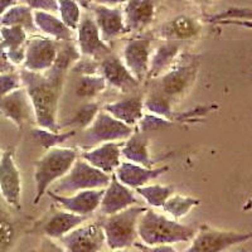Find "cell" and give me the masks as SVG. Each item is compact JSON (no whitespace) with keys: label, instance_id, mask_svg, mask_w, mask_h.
I'll return each mask as SVG.
<instances>
[{"label":"cell","instance_id":"cell-38","mask_svg":"<svg viewBox=\"0 0 252 252\" xmlns=\"http://www.w3.org/2000/svg\"><path fill=\"white\" fill-rule=\"evenodd\" d=\"M58 14L63 23L76 32L82 18L81 8L76 0H58Z\"/></svg>","mask_w":252,"mask_h":252},{"label":"cell","instance_id":"cell-29","mask_svg":"<svg viewBox=\"0 0 252 252\" xmlns=\"http://www.w3.org/2000/svg\"><path fill=\"white\" fill-rule=\"evenodd\" d=\"M34 23L39 33L56 42L75 40V32L71 31L53 13L34 12Z\"/></svg>","mask_w":252,"mask_h":252},{"label":"cell","instance_id":"cell-16","mask_svg":"<svg viewBox=\"0 0 252 252\" xmlns=\"http://www.w3.org/2000/svg\"><path fill=\"white\" fill-rule=\"evenodd\" d=\"M150 39L148 38H132L125 43L123 49V62L139 82L148 77L150 64Z\"/></svg>","mask_w":252,"mask_h":252},{"label":"cell","instance_id":"cell-20","mask_svg":"<svg viewBox=\"0 0 252 252\" xmlns=\"http://www.w3.org/2000/svg\"><path fill=\"white\" fill-rule=\"evenodd\" d=\"M138 203V198L135 197L131 189L120 183L118 178L112 174L109 186L103 190L100 203L101 213L103 216H111Z\"/></svg>","mask_w":252,"mask_h":252},{"label":"cell","instance_id":"cell-51","mask_svg":"<svg viewBox=\"0 0 252 252\" xmlns=\"http://www.w3.org/2000/svg\"><path fill=\"white\" fill-rule=\"evenodd\" d=\"M240 252H249V251H246V250H242V251H240Z\"/></svg>","mask_w":252,"mask_h":252},{"label":"cell","instance_id":"cell-17","mask_svg":"<svg viewBox=\"0 0 252 252\" xmlns=\"http://www.w3.org/2000/svg\"><path fill=\"white\" fill-rule=\"evenodd\" d=\"M203 32V24L190 15H177L173 19L161 24L158 29L157 34L165 42H184V40H195L201 37Z\"/></svg>","mask_w":252,"mask_h":252},{"label":"cell","instance_id":"cell-10","mask_svg":"<svg viewBox=\"0 0 252 252\" xmlns=\"http://www.w3.org/2000/svg\"><path fill=\"white\" fill-rule=\"evenodd\" d=\"M0 197L10 208L22 209V177L13 150L0 155Z\"/></svg>","mask_w":252,"mask_h":252},{"label":"cell","instance_id":"cell-5","mask_svg":"<svg viewBox=\"0 0 252 252\" xmlns=\"http://www.w3.org/2000/svg\"><path fill=\"white\" fill-rule=\"evenodd\" d=\"M145 211L146 207H138L136 204L115 215L105 216V218L98 220L107 246L111 250H120L135 245L138 238L139 220Z\"/></svg>","mask_w":252,"mask_h":252},{"label":"cell","instance_id":"cell-32","mask_svg":"<svg viewBox=\"0 0 252 252\" xmlns=\"http://www.w3.org/2000/svg\"><path fill=\"white\" fill-rule=\"evenodd\" d=\"M199 204H201V201L198 198L192 197V195L172 194L161 208L173 220H178L186 217L193 208H195Z\"/></svg>","mask_w":252,"mask_h":252},{"label":"cell","instance_id":"cell-11","mask_svg":"<svg viewBox=\"0 0 252 252\" xmlns=\"http://www.w3.org/2000/svg\"><path fill=\"white\" fill-rule=\"evenodd\" d=\"M87 218H89L87 216L75 215L67 212L64 209L62 211L53 209L46 217L40 218L33 226H31V229L27 233H38L52 240H61L63 236L71 232L72 229L85 223Z\"/></svg>","mask_w":252,"mask_h":252},{"label":"cell","instance_id":"cell-13","mask_svg":"<svg viewBox=\"0 0 252 252\" xmlns=\"http://www.w3.org/2000/svg\"><path fill=\"white\" fill-rule=\"evenodd\" d=\"M76 34V44L81 56L101 61L112 53L106 42L101 38L96 22L91 15H82Z\"/></svg>","mask_w":252,"mask_h":252},{"label":"cell","instance_id":"cell-18","mask_svg":"<svg viewBox=\"0 0 252 252\" xmlns=\"http://www.w3.org/2000/svg\"><path fill=\"white\" fill-rule=\"evenodd\" d=\"M91 9L101 38L106 43L127 33L123 9L118 6L98 5V4H94Z\"/></svg>","mask_w":252,"mask_h":252},{"label":"cell","instance_id":"cell-24","mask_svg":"<svg viewBox=\"0 0 252 252\" xmlns=\"http://www.w3.org/2000/svg\"><path fill=\"white\" fill-rule=\"evenodd\" d=\"M102 110L121 123L134 127L144 116V97L138 94H129L121 100L106 103Z\"/></svg>","mask_w":252,"mask_h":252},{"label":"cell","instance_id":"cell-36","mask_svg":"<svg viewBox=\"0 0 252 252\" xmlns=\"http://www.w3.org/2000/svg\"><path fill=\"white\" fill-rule=\"evenodd\" d=\"M106 89L107 83L101 75L81 76L77 87H76V94L80 98L91 100V98L97 97L98 94H102Z\"/></svg>","mask_w":252,"mask_h":252},{"label":"cell","instance_id":"cell-26","mask_svg":"<svg viewBox=\"0 0 252 252\" xmlns=\"http://www.w3.org/2000/svg\"><path fill=\"white\" fill-rule=\"evenodd\" d=\"M26 228V223L23 220H18L0 202V252L12 251Z\"/></svg>","mask_w":252,"mask_h":252},{"label":"cell","instance_id":"cell-37","mask_svg":"<svg viewBox=\"0 0 252 252\" xmlns=\"http://www.w3.org/2000/svg\"><path fill=\"white\" fill-rule=\"evenodd\" d=\"M100 110V103L97 102L92 101V102L83 103V105H81L80 109L72 115L69 120H67L63 125L60 126V129L61 127H66V126H80L82 129H86L94 123Z\"/></svg>","mask_w":252,"mask_h":252},{"label":"cell","instance_id":"cell-34","mask_svg":"<svg viewBox=\"0 0 252 252\" xmlns=\"http://www.w3.org/2000/svg\"><path fill=\"white\" fill-rule=\"evenodd\" d=\"M140 197H143L148 204L154 208H161L168 198L174 194V188L172 186H161V184H146L136 189Z\"/></svg>","mask_w":252,"mask_h":252},{"label":"cell","instance_id":"cell-12","mask_svg":"<svg viewBox=\"0 0 252 252\" xmlns=\"http://www.w3.org/2000/svg\"><path fill=\"white\" fill-rule=\"evenodd\" d=\"M66 252H100L105 244V233L100 222L81 224L61 238Z\"/></svg>","mask_w":252,"mask_h":252},{"label":"cell","instance_id":"cell-4","mask_svg":"<svg viewBox=\"0 0 252 252\" xmlns=\"http://www.w3.org/2000/svg\"><path fill=\"white\" fill-rule=\"evenodd\" d=\"M199 71V57L197 55H179L168 71L157 78V91L164 94L170 102H181L194 86Z\"/></svg>","mask_w":252,"mask_h":252},{"label":"cell","instance_id":"cell-15","mask_svg":"<svg viewBox=\"0 0 252 252\" xmlns=\"http://www.w3.org/2000/svg\"><path fill=\"white\" fill-rule=\"evenodd\" d=\"M103 189H87V190H80L77 193L69 195L57 194V193L48 190L47 194L58 204L62 209L67 212L75 213L80 216H87L100 208L101 199L103 195Z\"/></svg>","mask_w":252,"mask_h":252},{"label":"cell","instance_id":"cell-1","mask_svg":"<svg viewBox=\"0 0 252 252\" xmlns=\"http://www.w3.org/2000/svg\"><path fill=\"white\" fill-rule=\"evenodd\" d=\"M19 75L22 78V86L27 91L32 103L38 127L60 131L57 114L63 85L66 81V72L49 68L44 73H38L23 68Z\"/></svg>","mask_w":252,"mask_h":252},{"label":"cell","instance_id":"cell-22","mask_svg":"<svg viewBox=\"0 0 252 252\" xmlns=\"http://www.w3.org/2000/svg\"><path fill=\"white\" fill-rule=\"evenodd\" d=\"M121 141L101 144L94 149L82 152L81 158L101 172L112 175L121 164Z\"/></svg>","mask_w":252,"mask_h":252},{"label":"cell","instance_id":"cell-46","mask_svg":"<svg viewBox=\"0 0 252 252\" xmlns=\"http://www.w3.org/2000/svg\"><path fill=\"white\" fill-rule=\"evenodd\" d=\"M18 0H0V17L12 8V6L17 5Z\"/></svg>","mask_w":252,"mask_h":252},{"label":"cell","instance_id":"cell-33","mask_svg":"<svg viewBox=\"0 0 252 252\" xmlns=\"http://www.w3.org/2000/svg\"><path fill=\"white\" fill-rule=\"evenodd\" d=\"M77 134L76 130H68V131H52V130L42 129V127H34L32 130V136L39 144L44 150L53 149L66 143L67 140Z\"/></svg>","mask_w":252,"mask_h":252},{"label":"cell","instance_id":"cell-6","mask_svg":"<svg viewBox=\"0 0 252 252\" xmlns=\"http://www.w3.org/2000/svg\"><path fill=\"white\" fill-rule=\"evenodd\" d=\"M111 175L101 172L83 159H77L69 172L56 183L52 192L69 195L87 189H103L109 186Z\"/></svg>","mask_w":252,"mask_h":252},{"label":"cell","instance_id":"cell-44","mask_svg":"<svg viewBox=\"0 0 252 252\" xmlns=\"http://www.w3.org/2000/svg\"><path fill=\"white\" fill-rule=\"evenodd\" d=\"M17 68L18 67H15L12 61L9 60L4 44L0 42V73H10L17 71Z\"/></svg>","mask_w":252,"mask_h":252},{"label":"cell","instance_id":"cell-39","mask_svg":"<svg viewBox=\"0 0 252 252\" xmlns=\"http://www.w3.org/2000/svg\"><path fill=\"white\" fill-rule=\"evenodd\" d=\"M172 121L166 120V119L160 118L158 115L154 114H144L143 118L140 119V121L138 123V131L140 132H149L154 131V130H160L164 129V127H168V126L172 125Z\"/></svg>","mask_w":252,"mask_h":252},{"label":"cell","instance_id":"cell-42","mask_svg":"<svg viewBox=\"0 0 252 252\" xmlns=\"http://www.w3.org/2000/svg\"><path fill=\"white\" fill-rule=\"evenodd\" d=\"M22 4L28 6L33 12H47L57 14L58 0H18Z\"/></svg>","mask_w":252,"mask_h":252},{"label":"cell","instance_id":"cell-23","mask_svg":"<svg viewBox=\"0 0 252 252\" xmlns=\"http://www.w3.org/2000/svg\"><path fill=\"white\" fill-rule=\"evenodd\" d=\"M157 4L155 0H127L124 4L123 14L127 33L141 32L155 19Z\"/></svg>","mask_w":252,"mask_h":252},{"label":"cell","instance_id":"cell-40","mask_svg":"<svg viewBox=\"0 0 252 252\" xmlns=\"http://www.w3.org/2000/svg\"><path fill=\"white\" fill-rule=\"evenodd\" d=\"M71 71L76 72L81 76L100 75V61L96 60V58L81 56L80 60L73 64Z\"/></svg>","mask_w":252,"mask_h":252},{"label":"cell","instance_id":"cell-50","mask_svg":"<svg viewBox=\"0 0 252 252\" xmlns=\"http://www.w3.org/2000/svg\"><path fill=\"white\" fill-rule=\"evenodd\" d=\"M109 252H132V251H129V250H125V249H120V250H111V251Z\"/></svg>","mask_w":252,"mask_h":252},{"label":"cell","instance_id":"cell-7","mask_svg":"<svg viewBox=\"0 0 252 252\" xmlns=\"http://www.w3.org/2000/svg\"><path fill=\"white\" fill-rule=\"evenodd\" d=\"M134 131V127L119 121L105 110H100L94 123L83 131L80 148L86 152L101 144L121 141L129 138Z\"/></svg>","mask_w":252,"mask_h":252},{"label":"cell","instance_id":"cell-25","mask_svg":"<svg viewBox=\"0 0 252 252\" xmlns=\"http://www.w3.org/2000/svg\"><path fill=\"white\" fill-rule=\"evenodd\" d=\"M121 157L127 161L139 164V165L153 168L159 160L153 159L149 153V138L144 132L135 130L125 143L121 146Z\"/></svg>","mask_w":252,"mask_h":252},{"label":"cell","instance_id":"cell-31","mask_svg":"<svg viewBox=\"0 0 252 252\" xmlns=\"http://www.w3.org/2000/svg\"><path fill=\"white\" fill-rule=\"evenodd\" d=\"M212 24L241 26L252 28V8L249 6H231L223 12L216 13L207 19Z\"/></svg>","mask_w":252,"mask_h":252},{"label":"cell","instance_id":"cell-3","mask_svg":"<svg viewBox=\"0 0 252 252\" xmlns=\"http://www.w3.org/2000/svg\"><path fill=\"white\" fill-rule=\"evenodd\" d=\"M76 160L77 149L75 148L57 146L53 149L46 150V153L35 161V194L33 204H38L42 201V198L49 190V187L64 177Z\"/></svg>","mask_w":252,"mask_h":252},{"label":"cell","instance_id":"cell-47","mask_svg":"<svg viewBox=\"0 0 252 252\" xmlns=\"http://www.w3.org/2000/svg\"><path fill=\"white\" fill-rule=\"evenodd\" d=\"M94 4L98 5H106V6H118L121 4H125L127 0H92Z\"/></svg>","mask_w":252,"mask_h":252},{"label":"cell","instance_id":"cell-48","mask_svg":"<svg viewBox=\"0 0 252 252\" xmlns=\"http://www.w3.org/2000/svg\"><path fill=\"white\" fill-rule=\"evenodd\" d=\"M190 1H193L195 4H199V5H212L217 0H190Z\"/></svg>","mask_w":252,"mask_h":252},{"label":"cell","instance_id":"cell-27","mask_svg":"<svg viewBox=\"0 0 252 252\" xmlns=\"http://www.w3.org/2000/svg\"><path fill=\"white\" fill-rule=\"evenodd\" d=\"M1 43L4 44L9 60L15 67L23 64L26 44L29 34L20 27H0Z\"/></svg>","mask_w":252,"mask_h":252},{"label":"cell","instance_id":"cell-9","mask_svg":"<svg viewBox=\"0 0 252 252\" xmlns=\"http://www.w3.org/2000/svg\"><path fill=\"white\" fill-rule=\"evenodd\" d=\"M58 42L44 35H29L26 44L23 68L31 72L44 73L48 71L57 57Z\"/></svg>","mask_w":252,"mask_h":252},{"label":"cell","instance_id":"cell-30","mask_svg":"<svg viewBox=\"0 0 252 252\" xmlns=\"http://www.w3.org/2000/svg\"><path fill=\"white\" fill-rule=\"evenodd\" d=\"M0 27H20L29 35L38 34L34 12L24 4H17L0 17Z\"/></svg>","mask_w":252,"mask_h":252},{"label":"cell","instance_id":"cell-14","mask_svg":"<svg viewBox=\"0 0 252 252\" xmlns=\"http://www.w3.org/2000/svg\"><path fill=\"white\" fill-rule=\"evenodd\" d=\"M100 75L105 78L107 86L126 94H134L139 90V82L126 68L123 60L110 53L100 61Z\"/></svg>","mask_w":252,"mask_h":252},{"label":"cell","instance_id":"cell-8","mask_svg":"<svg viewBox=\"0 0 252 252\" xmlns=\"http://www.w3.org/2000/svg\"><path fill=\"white\" fill-rule=\"evenodd\" d=\"M252 241V231H222L208 224H202L193 237L192 244L184 252H224L229 247Z\"/></svg>","mask_w":252,"mask_h":252},{"label":"cell","instance_id":"cell-43","mask_svg":"<svg viewBox=\"0 0 252 252\" xmlns=\"http://www.w3.org/2000/svg\"><path fill=\"white\" fill-rule=\"evenodd\" d=\"M29 252H66V251H64L63 246H61L60 244L55 242L52 238H48L46 237V236H43V237L40 238L39 245H38L35 249L31 250Z\"/></svg>","mask_w":252,"mask_h":252},{"label":"cell","instance_id":"cell-52","mask_svg":"<svg viewBox=\"0 0 252 252\" xmlns=\"http://www.w3.org/2000/svg\"><path fill=\"white\" fill-rule=\"evenodd\" d=\"M0 42H1V35H0Z\"/></svg>","mask_w":252,"mask_h":252},{"label":"cell","instance_id":"cell-41","mask_svg":"<svg viewBox=\"0 0 252 252\" xmlns=\"http://www.w3.org/2000/svg\"><path fill=\"white\" fill-rule=\"evenodd\" d=\"M20 87L23 86H22V78H20L19 72L0 73V100Z\"/></svg>","mask_w":252,"mask_h":252},{"label":"cell","instance_id":"cell-21","mask_svg":"<svg viewBox=\"0 0 252 252\" xmlns=\"http://www.w3.org/2000/svg\"><path fill=\"white\" fill-rule=\"evenodd\" d=\"M0 115L12 121L19 130L23 129L26 124L31 121L34 114L24 87L15 90L0 100Z\"/></svg>","mask_w":252,"mask_h":252},{"label":"cell","instance_id":"cell-35","mask_svg":"<svg viewBox=\"0 0 252 252\" xmlns=\"http://www.w3.org/2000/svg\"><path fill=\"white\" fill-rule=\"evenodd\" d=\"M144 107L148 109L150 114L158 115L160 118L172 121V116L174 114L173 103L155 89H153L146 94V97H144Z\"/></svg>","mask_w":252,"mask_h":252},{"label":"cell","instance_id":"cell-49","mask_svg":"<svg viewBox=\"0 0 252 252\" xmlns=\"http://www.w3.org/2000/svg\"><path fill=\"white\" fill-rule=\"evenodd\" d=\"M242 209H244L245 212H247V211H251V209H252V197L250 198L249 201H247L246 203L244 204V207H242Z\"/></svg>","mask_w":252,"mask_h":252},{"label":"cell","instance_id":"cell-45","mask_svg":"<svg viewBox=\"0 0 252 252\" xmlns=\"http://www.w3.org/2000/svg\"><path fill=\"white\" fill-rule=\"evenodd\" d=\"M135 246L138 247L140 252H178L170 245H159V246H148L145 244L135 242Z\"/></svg>","mask_w":252,"mask_h":252},{"label":"cell","instance_id":"cell-28","mask_svg":"<svg viewBox=\"0 0 252 252\" xmlns=\"http://www.w3.org/2000/svg\"><path fill=\"white\" fill-rule=\"evenodd\" d=\"M181 55V46L178 42H165L158 47L150 56L149 72L146 80H157L174 64Z\"/></svg>","mask_w":252,"mask_h":252},{"label":"cell","instance_id":"cell-19","mask_svg":"<svg viewBox=\"0 0 252 252\" xmlns=\"http://www.w3.org/2000/svg\"><path fill=\"white\" fill-rule=\"evenodd\" d=\"M168 170L169 166L166 165L148 168L131 161H121L114 175L124 186L129 187L130 189H138L158 179Z\"/></svg>","mask_w":252,"mask_h":252},{"label":"cell","instance_id":"cell-2","mask_svg":"<svg viewBox=\"0 0 252 252\" xmlns=\"http://www.w3.org/2000/svg\"><path fill=\"white\" fill-rule=\"evenodd\" d=\"M197 231L198 227L179 223L153 208H146L138 223V236L148 246L189 242Z\"/></svg>","mask_w":252,"mask_h":252}]
</instances>
